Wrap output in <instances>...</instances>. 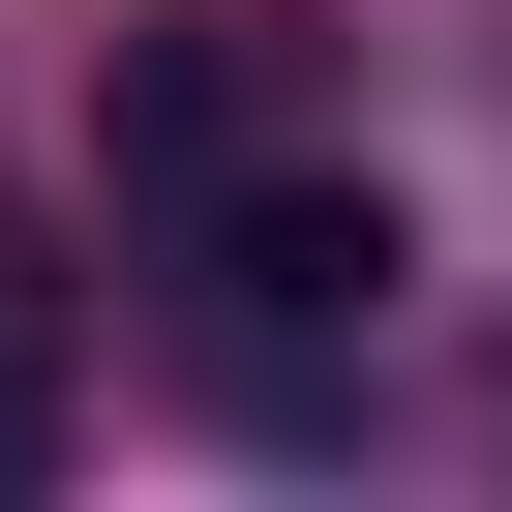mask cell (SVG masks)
I'll list each match as a JSON object with an SVG mask.
<instances>
[{
    "mask_svg": "<svg viewBox=\"0 0 512 512\" xmlns=\"http://www.w3.org/2000/svg\"><path fill=\"white\" fill-rule=\"evenodd\" d=\"M61 482V302H0V512Z\"/></svg>",
    "mask_w": 512,
    "mask_h": 512,
    "instance_id": "obj_3",
    "label": "cell"
},
{
    "mask_svg": "<svg viewBox=\"0 0 512 512\" xmlns=\"http://www.w3.org/2000/svg\"><path fill=\"white\" fill-rule=\"evenodd\" d=\"M241 151H272V0H181V31L121 61V181L181 211V181H241Z\"/></svg>",
    "mask_w": 512,
    "mask_h": 512,
    "instance_id": "obj_2",
    "label": "cell"
},
{
    "mask_svg": "<svg viewBox=\"0 0 512 512\" xmlns=\"http://www.w3.org/2000/svg\"><path fill=\"white\" fill-rule=\"evenodd\" d=\"M181 272H211L241 362H332V332H392L422 241H392V181H272V151H241V181H181Z\"/></svg>",
    "mask_w": 512,
    "mask_h": 512,
    "instance_id": "obj_1",
    "label": "cell"
}]
</instances>
